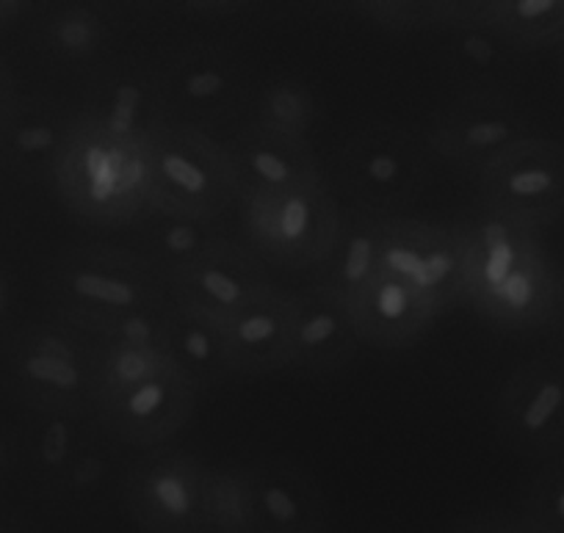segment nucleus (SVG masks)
I'll return each mask as SVG.
<instances>
[{
	"label": "nucleus",
	"instance_id": "obj_1",
	"mask_svg": "<svg viewBox=\"0 0 564 533\" xmlns=\"http://www.w3.org/2000/svg\"><path fill=\"white\" fill-rule=\"evenodd\" d=\"M463 236L465 302L503 331L551 326L558 269L542 247L540 230L479 208L463 225Z\"/></svg>",
	"mask_w": 564,
	"mask_h": 533
},
{
	"label": "nucleus",
	"instance_id": "obj_2",
	"mask_svg": "<svg viewBox=\"0 0 564 533\" xmlns=\"http://www.w3.org/2000/svg\"><path fill=\"white\" fill-rule=\"evenodd\" d=\"M51 287L64 320L86 337L108 320L172 302L170 276L148 254L106 243L64 254L53 269Z\"/></svg>",
	"mask_w": 564,
	"mask_h": 533
},
{
	"label": "nucleus",
	"instance_id": "obj_3",
	"mask_svg": "<svg viewBox=\"0 0 564 533\" xmlns=\"http://www.w3.org/2000/svg\"><path fill=\"white\" fill-rule=\"evenodd\" d=\"M53 174L64 203L91 225L119 227L153 216L148 146L111 139L84 117Z\"/></svg>",
	"mask_w": 564,
	"mask_h": 533
},
{
	"label": "nucleus",
	"instance_id": "obj_4",
	"mask_svg": "<svg viewBox=\"0 0 564 533\" xmlns=\"http://www.w3.org/2000/svg\"><path fill=\"white\" fill-rule=\"evenodd\" d=\"M148 166L153 216L216 221L238 203L230 155L208 130L164 124L148 141Z\"/></svg>",
	"mask_w": 564,
	"mask_h": 533
},
{
	"label": "nucleus",
	"instance_id": "obj_5",
	"mask_svg": "<svg viewBox=\"0 0 564 533\" xmlns=\"http://www.w3.org/2000/svg\"><path fill=\"white\" fill-rule=\"evenodd\" d=\"M432 174V155L421 133L401 124H368L338 155V181L357 208L390 216L421 197Z\"/></svg>",
	"mask_w": 564,
	"mask_h": 533
},
{
	"label": "nucleus",
	"instance_id": "obj_6",
	"mask_svg": "<svg viewBox=\"0 0 564 533\" xmlns=\"http://www.w3.org/2000/svg\"><path fill=\"white\" fill-rule=\"evenodd\" d=\"M340 208L327 181L243 203V230L260 260L289 271L318 269L333 249Z\"/></svg>",
	"mask_w": 564,
	"mask_h": 533
},
{
	"label": "nucleus",
	"instance_id": "obj_7",
	"mask_svg": "<svg viewBox=\"0 0 564 533\" xmlns=\"http://www.w3.org/2000/svg\"><path fill=\"white\" fill-rule=\"evenodd\" d=\"M531 135H536L534 122L503 89L465 91L426 122L421 139L432 157L481 174L503 152Z\"/></svg>",
	"mask_w": 564,
	"mask_h": 533
},
{
	"label": "nucleus",
	"instance_id": "obj_8",
	"mask_svg": "<svg viewBox=\"0 0 564 533\" xmlns=\"http://www.w3.org/2000/svg\"><path fill=\"white\" fill-rule=\"evenodd\" d=\"M208 472L186 450H150L122 481L128 514L144 533H208Z\"/></svg>",
	"mask_w": 564,
	"mask_h": 533
},
{
	"label": "nucleus",
	"instance_id": "obj_9",
	"mask_svg": "<svg viewBox=\"0 0 564 533\" xmlns=\"http://www.w3.org/2000/svg\"><path fill=\"white\" fill-rule=\"evenodd\" d=\"M479 208L542 230L564 219V144L531 135L479 174Z\"/></svg>",
	"mask_w": 564,
	"mask_h": 533
},
{
	"label": "nucleus",
	"instance_id": "obj_10",
	"mask_svg": "<svg viewBox=\"0 0 564 533\" xmlns=\"http://www.w3.org/2000/svg\"><path fill=\"white\" fill-rule=\"evenodd\" d=\"M382 227V271L404 280L423 298L446 313L465 302V236L463 225L379 216Z\"/></svg>",
	"mask_w": 564,
	"mask_h": 533
},
{
	"label": "nucleus",
	"instance_id": "obj_11",
	"mask_svg": "<svg viewBox=\"0 0 564 533\" xmlns=\"http://www.w3.org/2000/svg\"><path fill=\"white\" fill-rule=\"evenodd\" d=\"M161 89L172 113L192 117L194 128L221 122L247 102L252 91L249 69L230 47L194 42L155 62Z\"/></svg>",
	"mask_w": 564,
	"mask_h": 533
},
{
	"label": "nucleus",
	"instance_id": "obj_12",
	"mask_svg": "<svg viewBox=\"0 0 564 533\" xmlns=\"http://www.w3.org/2000/svg\"><path fill=\"white\" fill-rule=\"evenodd\" d=\"M498 439L525 459L564 450V357H536L520 366L498 393Z\"/></svg>",
	"mask_w": 564,
	"mask_h": 533
},
{
	"label": "nucleus",
	"instance_id": "obj_13",
	"mask_svg": "<svg viewBox=\"0 0 564 533\" xmlns=\"http://www.w3.org/2000/svg\"><path fill=\"white\" fill-rule=\"evenodd\" d=\"M95 342L75 326H40L20 340L18 379L58 415L95 412Z\"/></svg>",
	"mask_w": 564,
	"mask_h": 533
},
{
	"label": "nucleus",
	"instance_id": "obj_14",
	"mask_svg": "<svg viewBox=\"0 0 564 533\" xmlns=\"http://www.w3.org/2000/svg\"><path fill=\"white\" fill-rule=\"evenodd\" d=\"M199 390L175 366L95 406L97 426L133 448H155L183 432Z\"/></svg>",
	"mask_w": 564,
	"mask_h": 533
},
{
	"label": "nucleus",
	"instance_id": "obj_15",
	"mask_svg": "<svg viewBox=\"0 0 564 533\" xmlns=\"http://www.w3.org/2000/svg\"><path fill=\"white\" fill-rule=\"evenodd\" d=\"M80 117L111 139L148 146V141L172 122L155 64L117 62L102 67L95 75Z\"/></svg>",
	"mask_w": 564,
	"mask_h": 533
},
{
	"label": "nucleus",
	"instance_id": "obj_16",
	"mask_svg": "<svg viewBox=\"0 0 564 533\" xmlns=\"http://www.w3.org/2000/svg\"><path fill=\"white\" fill-rule=\"evenodd\" d=\"M271 287L265 265L252 249L221 238L208 254L170 274V296L221 326Z\"/></svg>",
	"mask_w": 564,
	"mask_h": 533
},
{
	"label": "nucleus",
	"instance_id": "obj_17",
	"mask_svg": "<svg viewBox=\"0 0 564 533\" xmlns=\"http://www.w3.org/2000/svg\"><path fill=\"white\" fill-rule=\"evenodd\" d=\"M225 150L230 155L241 205L265 194L294 192L324 181L311 141L271 133L254 122L238 130Z\"/></svg>",
	"mask_w": 564,
	"mask_h": 533
},
{
	"label": "nucleus",
	"instance_id": "obj_18",
	"mask_svg": "<svg viewBox=\"0 0 564 533\" xmlns=\"http://www.w3.org/2000/svg\"><path fill=\"white\" fill-rule=\"evenodd\" d=\"M291 324H294V293L274 285L252 304L238 309L221 326L230 373L263 377L291 368Z\"/></svg>",
	"mask_w": 564,
	"mask_h": 533
},
{
	"label": "nucleus",
	"instance_id": "obj_19",
	"mask_svg": "<svg viewBox=\"0 0 564 533\" xmlns=\"http://www.w3.org/2000/svg\"><path fill=\"white\" fill-rule=\"evenodd\" d=\"M360 346L355 315L340 298L318 285L294 293L291 368L335 371V368H344Z\"/></svg>",
	"mask_w": 564,
	"mask_h": 533
},
{
	"label": "nucleus",
	"instance_id": "obj_20",
	"mask_svg": "<svg viewBox=\"0 0 564 533\" xmlns=\"http://www.w3.org/2000/svg\"><path fill=\"white\" fill-rule=\"evenodd\" d=\"M258 533H316L324 527V494L305 467L289 459L249 461Z\"/></svg>",
	"mask_w": 564,
	"mask_h": 533
},
{
	"label": "nucleus",
	"instance_id": "obj_21",
	"mask_svg": "<svg viewBox=\"0 0 564 533\" xmlns=\"http://www.w3.org/2000/svg\"><path fill=\"white\" fill-rule=\"evenodd\" d=\"M360 342L373 348H406L421 340L437 320L430 298L393 274H379L351 309Z\"/></svg>",
	"mask_w": 564,
	"mask_h": 533
},
{
	"label": "nucleus",
	"instance_id": "obj_22",
	"mask_svg": "<svg viewBox=\"0 0 564 533\" xmlns=\"http://www.w3.org/2000/svg\"><path fill=\"white\" fill-rule=\"evenodd\" d=\"M316 285L355 309L362 293L382 274V227L379 216L362 208L340 214L333 249L318 265Z\"/></svg>",
	"mask_w": 564,
	"mask_h": 533
},
{
	"label": "nucleus",
	"instance_id": "obj_23",
	"mask_svg": "<svg viewBox=\"0 0 564 533\" xmlns=\"http://www.w3.org/2000/svg\"><path fill=\"white\" fill-rule=\"evenodd\" d=\"M443 31L452 73L468 84V91H503L518 51L481 20L476 0L454 3L452 20Z\"/></svg>",
	"mask_w": 564,
	"mask_h": 533
},
{
	"label": "nucleus",
	"instance_id": "obj_24",
	"mask_svg": "<svg viewBox=\"0 0 564 533\" xmlns=\"http://www.w3.org/2000/svg\"><path fill=\"white\" fill-rule=\"evenodd\" d=\"M166 353L197 390L216 388L230 377L225 329L219 320L175 302L170 304V318H166Z\"/></svg>",
	"mask_w": 564,
	"mask_h": 533
},
{
	"label": "nucleus",
	"instance_id": "obj_25",
	"mask_svg": "<svg viewBox=\"0 0 564 533\" xmlns=\"http://www.w3.org/2000/svg\"><path fill=\"white\" fill-rule=\"evenodd\" d=\"M476 7L518 53L564 45V0H476Z\"/></svg>",
	"mask_w": 564,
	"mask_h": 533
},
{
	"label": "nucleus",
	"instance_id": "obj_26",
	"mask_svg": "<svg viewBox=\"0 0 564 533\" xmlns=\"http://www.w3.org/2000/svg\"><path fill=\"white\" fill-rule=\"evenodd\" d=\"M254 124L289 139L311 141L318 122V100L311 86L294 75H276L254 91Z\"/></svg>",
	"mask_w": 564,
	"mask_h": 533
},
{
	"label": "nucleus",
	"instance_id": "obj_27",
	"mask_svg": "<svg viewBox=\"0 0 564 533\" xmlns=\"http://www.w3.org/2000/svg\"><path fill=\"white\" fill-rule=\"evenodd\" d=\"M205 511H208V533H258L249 465L227 461L210 467Z\"/></svg>",
	"mask_w": 564,
	"mask_h": 533
},
{
	"label": "nucleus",
	"instance_id": "obj_28",
	"mask_svg": "<svg viewBox=\"0 0 564 533\" xmlns=\"http://www.w3.org/2000/svg\"><path fill=\"white\" fill-rule=\"evenodd\" d=\"M155 219L159 221L148 227L141 254H148L166 276L192 265L225 238L214 221L175 219V216H155Z\"/></svg>",
	"mask_w": 564,
	"mask_h": 533
},
{
	"label": "nucleus",
	"instance_id": "obj_29",
	"mask_svg": "<svg viewBox=\"0 0 564 533\" xmlns=\"http://www.w3.org/2000/svg\"><path fill=\"white\" fill-rule=\"evenodd\" d=\"M95 342V340H91ZM166 348H139V346H111V342H95L91 368H95V406L102 399L122 393L133 384L161 371L172 368Z\"/></svg>",
	"mask_w": 564,
	"mask_h": 533
},
{
	"label": "nucleus",
	"instance_id": "obj_30",
	"mask_svg": "<svg viewBox=\"0 0 564 533\" xmlns=\"http://www.w3.org/2000/svg\"><path fill=\"white\" fill-rule=\"evenodd\" d=\"M45 36L62 62L97 64L111 45V25L95 7H64L51 18Z\"/></svg>",
	"mask_w": 564,
	"mask_h": 533
},
{
	"label": "nucleus",
	"instance_id": "obj_31",
	"mask_svg": "<svg viewBox=\"0 0 564 533\" xmlns=\"http://www.w3.org/2000/svg\"><path fill=\"white\" fill-rule=\"evenodd\" d=\"M357 14L371 20L390 34H412V31H443L452 20L448 0L426 3V0H371V3H351Z\"/></svg>",
	"mask_w": 564,
	"mask_h": 533
},
{
	"label": "nucleus",
	"instance_id": "obj_32",
	"mask_svg": "<svg viewBox=\"0 0 564 533\" xmlns=\"http://www.w3.org/2000/svg\"><path fill=\"white\" fill-rule=\"evenodd\" d=\"M80 122L78 117H64V113H31L25 122H20L12 130V146L25 161H42L51 168H56L58 157L67 150L75 128Z\"/></svg>",
	"mask_w": 564,
	"mask_h": 533
},
{
	"label": "nucleus",
	"instance_id": "obj_33",
	"mask_svg": "<svg viewBox=\"0 0 564 533\" xmlns=\"http://www.w3.org/2000/svg\"><path fill=\"white\" fill-rule=\"evenodd\" d=\"M523 522L534 533H564V459L542 467L529 483Z\"/></svg>",
	"mask_w": 564,
	"mask_h": 533
},
{
	"label": "nucleus",
	"instance_id": "obj_34",
	"mask_svg": "<svg viewBox=\"0 0 564 533\" xmlns=\"http://www.w3.org/2000/svg\"><path fill=\"white\" fill-rule=\"evenodd\" d=\"M172 304V302H170ZM170 304L155 309H141V313L122 315L91 335L95 342H111V346H139V348H166V318H170Z\"/></svg>",
	"mask_w": 564,
	"mask_h": 533
},
{
	"label": "nucleus",
	"instance_id": "obj_35",
	"mask_svg": "<svg viewBox=\"0 0 564 533\" xmlns=\"http://www.w3.org/2000/svg\"><path fill=\"white\" fill-rule=\"evenodd\" d=\"M86 432L80 426H75V415H58L51 412V417L45 421L40 432V443H36V456H40V465L45 467L51 476H56L62 481V476L67 472L69 461L75 459L78 448L84 445Z\"/></svg>",
	"mask_w": 564,
	"mask_h": 533
},
{
	"label": "nucleus",
	"instance_id": "obj_36",
	"mask_svg": "<svg viewBox=\"0 0 564 533\" xmlns=\"http://www.w3.org/2000/svg\"><path fill=\"white\" fill-rule=\"evenodd\" d=\"M113 467V456L111 448H106L100 437L86 434L84 445L78 448L75 459L69 461L67 472L62 476V489L64 492L73 494H84V492H97V489L106 483L108 472Z\"/></svg>",
	"mask_w": 564,
	"mask_h": 533
},
{
	"label": "nucleus",
	"instance_id": "obj_37",
	"mask_svg": "<svg viewBox=\"0 0 564 533\" xmlns=\"http://www.w3.org/2000/svg\"><path fill=\"white\" fill-rule=\"evenodd\" d=\"M457 533H534L529 525L520 520H509V516H481V520L465 522Z\"/></svg>",
	"mask_w": 564,
	"mask_h": 533
},
{
	"label": "nucleus",
	"instance_id": "obj_38",
	"mask_svg": "<svg viewBox=\"0 0 564 533\" xmlns=\"http://www.w3.org/2000/svg\"><path fill=\"white\" fill-rule=\"evenodd\" d=\"M186 7L192 9L194 14H210V18H221V14L241 12L243 3H236V0H230V3H205V0H197V3H186Z\"/></svg>",
	"mask_w": 564,
	"mask_h": 533
},
{
	"label": "nucleus",
	"instance_id": "obj_39",
	"mask_svg": "<svg viewBox=\"0 0 564 533\" xmlns=\"http://www.w3.org/2000/svg\"><path fill=\"white\" fill-rule=\"evenodd\" d=\"M551 326L558 335H564V269L556 271V296H553Z\"/></svg>",
	"mask_w": 564,
	"mask_h": 533
},
{
	"label": "nucleus",
	"instance_id": "obj_40",
	"mask_svg": "<svg viewBox=\"0 0 564 533\" xmlns=\"http://www.w3.org/2000/svg\"><path fill=\"white\" fill-rule=\"evenodd\" d=\"M7 302H9V291H7V282L0 280V313L7 309Z\"/></svg>",
	"mask_w": 564,
	"mask_h": 533
},
{
	"label": "nucleus",
	"instance_id": "obj_41",
	"mask_svg": "<svg viewBox=\"0 0 564 533\" xmlns=\"http://www.w3.org/2000/svg\"><path fill=\"white\" fill-rule=\"evenodd\" d=\"M316 533H329V531H327V527H322V531H316Z\"/></svg>",
	"mask_w": 564,
	"mask_h": 533
}]
</instances>
